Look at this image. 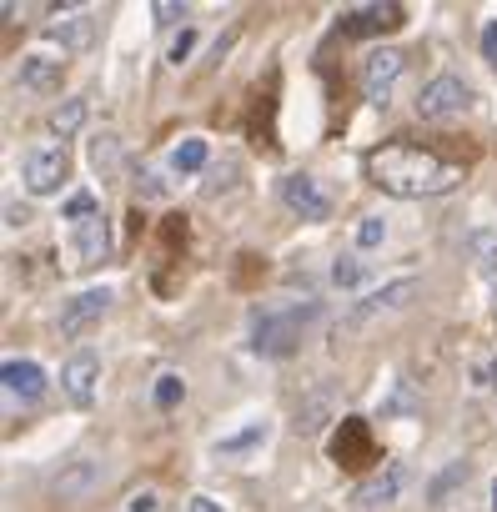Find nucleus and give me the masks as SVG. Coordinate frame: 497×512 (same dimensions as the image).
I'll return each mask as SVG.
<instances>
[{
    "mask_svg": "<svg viewBox=\"0 0 497 512\" xmlns=\"http://www.w3.org/2000/svg\"><path fill=\"white\" fill-rule=\"evenodd\" d=\"M367 181L387 196L417 201V196H442L462 181V166L437 156L432 146H412V141H382L377 151H367Z\"/></svg>",
    "mask_w": 497,
    "mask_h": 512,
    "instance_id": "obj_1",
    "label": "nucleus"
},
{
    "mask_svg": "<svg viewBox=\"0 0 497 512\" xmlns=\"http://www.w3.org/2000/svg\"><path fill=\"white\" fill-rule=\"evenodd\" d=\"M317 317H322L317 302H297V307H282V312H262L257 327H252V352H262V357H292L297 342H302V332H307Z\"/></svg>",
    "mask_w": 497,
    "mask_h": 512,
    "instance_id": "obj_2",
    "label": "nucleus"
},
{
    "mask_svg": "<svg viewBox=\"0 0 497 512\" xmlns=\"http://www.w3.org/2000/svg\"><path fill=\"white\" fill-rule=\"evenodd\" d=\"M66 176H71V151H66L61 141H36V146H26V156H21V181H26L31 196H56V191L66 186Z\"/></svg>",
    "mask_w": 497,
    "mask_h": 512,
    "instance_id": "obj_3",
    "label": "nucleus"
},
{
    "mask_svg": "<svg viewBox=\"0 0 497 512\" xmlns=\"http://www.w3.org/2000/svg\"><path fill=\"white\" fill-rule=\"evenodd\" d=\"M412 297H417V282H412V277H402V282H392V287H382V292H372L367 302H357V307L347 312V322H337V332H332V342L342 347V342H347L352 332H362V327H367V322H377L382 312H402V307H407Z\"/></svg>",
    "mask_w": 497,
    "mask_h": 512,
    "instance_id": "obj_4",
    "label": "nucleus"
},
{
    "mask_svg": "<svg viewBox=\"0 0 497 512\" xmlns=\"http://www.w3.org/2000/svg\"><path fill=\"white\" fill-rule=\"evenodd\" d=\"M472 106V91L462 76H432L422 91H417V116L422 121H452Z\"/></svg>",
    "mask_w": 497,
    "mask_h": 512,
    "instance_id": "obj_5",
    "label": "nucleus"
},
{
    "mask_svg": "<svg viewBox=\"0 0 497 512\" xmlns=\"http://www.w3.org/2000/svg\"><path fill=\"white\" fill-rule=\"evenodd\" d=\"M111 256V226L106 216H86V221H71V267H96Z\"/></svg>",
    "mask_w": 497,
    "mask_h": 512,
    "instance_id": "obj_6",
    "label": "nucleus"
},
{
    "mask_svg": "<svg viewBox=\"0 0 497 512\" xmlns=\"http://www.w3.org/2000/svg\"><path fill=\"white\" fill-rule=\"evenodd\" d=\"M111 312V292L106 287H91V292H76L66 307H61V337H86L101 317Z\"/></svg>",
    "mask_w": 497,
    "mask_h": 512,
    "instance_id": "obj_7",
    "label": "nucleus"
},
{
    "mask_svg": "<svg viewBox=\"0 0 497 512\" xmlns=\"http://www.w3.org/2000/svg\"><path fill=\"white\" fill-rule=\"evenodd\" d=\"M402 66H407V56L402 51H372L367 61H362V91H367V101L372 106H387V96H392V81L402 76Z\"/></svg>",
    "mask_w": 497,
    "mask_h": 512,
    "instance_id": "obj_8",
    "label": "nucleus"
},
{
    "mask_svg": "<svg viewBox=\"0 0 497 512\" xmlns=\"http://www.w3.org/2000/svg\"><path fill=\"white\" fill-rule=\"evenodd\" d=\"M282 201H287L302 221H327V216H332V196L317 186V176H302V171L282 181Z\"/></svg>",
    "mask_w": 497,
    "mask_h": 512,
    "instance_id": "obj_9",
    "label": "nucleus"
},
{
    "mask_svg": "<svg viewBox=\"0 0 497 512\" xmlns=\"http://www.w3.org/2000/svg\"><path fill=\"white\" fill-rule=\"evenodd\" d=\"M96 382H101V357H96L91 347H81V352L61 367V387H66V397H71L76 407H91V402H96Z\"/></svg>",
    "mask_w": 497,
    "mask_h": 512,
    "instance_id": "obj_10",
    "label": "nucleus"
},
{
    "mask_svg": "<svg viewBox=\"0 0 497 512\" xmlns=\"http://www.w3.org/2000/svg\"><path fill=\"white\" fill-rule=\"evenodd\" d=\"M407 21V11L402 6H357V11H347L342 21H337V31L342 36H387V31H397Z\"/></svg>",
    "mask_w": 497,
    "mask_h": 512,
    "instance_id": "obj_11",
    "label": "nucleus"
},
{
    "mask_svg": "<svg viewBox=\"0 0 497 512\" xmlns=\"http://www.w3.org/2000/svg\"><path fill=\"white\" fill-rule=\"evenodd\" d=\"M51 46H61V51H86L91 41H96V16L91 11H71V16H61L56 11V21L41 31Z\"/></svg>",
    "mask_w": 497,
    "mask_h": 512,
    "instance_id": "obj_12",
    "label": "nucleus"
},
{
    "mask_svg": "<svg viewBox=\"0 0 497 512\" xmlns=\"http://www.w3.org/2000/svg\"><path fill=\"white\" fill-rule=\"evenodd\" d=\"M402 482H407V472H402V467L372 472L367 482H357V487H352V507H362V512H372V507H387V502H397Z\"/></svg>",
    "mask_w": 497,
    "mask_h": 512,
    "instance_id": "obj_13",
    "label": "nucleus"
},
{
    "mask_svg": "<svg viewBox=\"0 0 497 512\" xmlns=\"http://www.w3.org/2000/svg\"><path fill=\"white\" fill-rule=\"evenodd\" d=\"M16 76H21L26 91L51 96V91H61V81H66V61H56V56H26Z\"/></svg>",
    "mask_w": 497,
    "mask_h": 512,
    "instance_id": "obj_14",
    "label": "nucleus"
},
{
    "mask_svg": "<svg viewBox=\"0 0 497 512\" xmlns=\"http://www.w3.org/2000/svg\"><path fill=\"white\" fill-rule=\"evenodd\" d=\"M332 457H337L342 467H367V462H377V452H372V442H367V427H362L357 417L342 422V432H337V442H332Z\"/></svg>",
    "mask_w": 497,
    "mask_h": 512,
    "instance_id": "obj_15",
    "label": "nucleus"
},
{
    "mask_svg": "<svg viewBox=\"0 0 497 512\" xmlns=\"http://www.w3.org/2000/svg\"><path fill=\"white\" fill-rule=\"evenodd\" d=\"M0 382H6V392H11L16 402H36V397L46 392V372H41L36 362H21V357H11L6 367H0Z\"/></svg>",
    "mask_w": 497,
    "mask_h": 512,
    "instance_id": "obj_16",
    "label": "nucleus"
},
{
    "mask_svg": "<svg viewBox=\"0 0 497 512\" xmlns=\"http://www.w3.org/2000/svg\"><path fill=\"white\" fill-rule=\"evenodd\" d=\"M96 487H101V462H91V457L71 462V467L56 477V497H61V502H81V497H91Z\"/></svg>",
    "mask_w": 497,
    "mask_h": 512,
    "instance_id": "obj_17",
    "label": "nucleus"
},
{
    "mask_svg": "<svg viewBox=\"0 0 497 512\" xmlns=\"http://www.w3.org/2000/svg\"><path fill=\"white\" fill-rule=\"evenodd\" d=\"M267 437H272V422H267V417H262V422H246L241 432H231V437L216 442V457H246V452H257Z\"/></svg>",
    "mask_w": 497,
    "mask_h": 512,
    "instance_id": "obj_18",
    "label": "nucleus"
},
{
    "mask_svg": "<svg viewBox=\"0 0 497 512\" xmlns=\"http://www.w3.org/2000/svg\"><path fill=\"white\" fill-rule=\"evenodd\" d=\"M332 412H337V397H332L327 387H317V392L297 407V427H302V432H322V427L332 422Z\"/></svg>",
    "mask_w": 497,
    "mask_h": 512,
    "instance_id": "obj_19",
    "label": "nucleus"
},
{
    "mask_svg": "<svg viewBox=\"0 0 497 512\" xmlns=\"http://www.w3.org/2000/svg\"><path fill=\"white\" fill-rule=\"evenodd\" d=\"M116 166H121V136L116 131L91 136V171L96 176H116Z\"/></svg>",
    "mask_w": 497,
    "mask_h": 512,
    "instance_id": "obj_20",
    "label": "nucleus"
},
{
    "mask_svg": "<svg viewBox=\"0 0 497 512\" xmlns=\"http://www.w3.org/2000/svg\"><path fill=\"white\" fill-rule=\"evenodd\" d=\"M467 246H472V256H477L482 277L497 287V231H472V236H467Z\"/></svg>",
    "mask_w": 497,
    "mask_h": 512,
    "instance_id": "obj_21",
    "label": "nucleus"
},
{
    "mask_svg": "<svg viewBox=\"0 0 497 512\" xmlns=\"http://www.w3.org/2000/svg\"><path fill=\"white\" fill-rule=\"evenodd\" d=\"M81 126H86V101H81V96H76V101H61V106L51 111V131H56L61 141L76 136Z\"/></svg>",
    "mask_w": 497,
    "mask_h": 512,
    "instance_id": "obj_22",
    "label": "nucleus"
},
{
    "mask_svg": "<svg viewBox=\"0 0 497 512\" xmlns=\"http://www.w3.org/2000/svg\"><path fill=\"white\" fill-rule=\"evenodd\" d=\"M206 156H211V146H206L201 136H186V141L171 151V166H176V171H201Z\"/></svg>",
    "mask_w": 497,
    "mask_h": 512,
    "instance_id": "obj_23",
    "label": "nucleus"
},
{
    "mask_svg": "<svg viewBox=\"0 0 497 512\" xmlns=\"http://www.w3.org/2000/svg\"><path fill=\"white\" fill-rule=\"evenodd\" d=\"M362 277H367V267L357 262V256H337V262H332V287L352 292V287H362Z\"/></svg>",
    "mask_w": 497,
    "mask_h": 512,
    "instance_id": "obj_24",
    "label": "nucleus"
},
{
    "mask_svg": "<svg viewBox=\"0 0 497 512\" xmlns=\"http://www.w3.org/2000/svg\"><path fill=\"white\" fill-rule=\"evenodd\" d=\"M186 397V382L176 377V372H166V377H156V392H151V402L161 407V412H171L176 402Z\"/></svg>",
    "mask_w": 497,
    "mask_h": 512,
    "instance_id": "obj_25",
    "label": "nucleus"
},
{
    "mask_svg": "<svg viewBox=\"0 0 497 512\" xmlns=\"http://www.w3.org/2000/svg\"><path fill=\"white\" fill-rule=\"evenodd\" d=\"M382 241H387V221H382V216H362V226H357V246L372 251V246H382Z\"/></svg>",
    "mask_w": 497,
    "mask_h": 512,
    "instance_id": "obj_26",
    "label": "nucleus"
},
{
    "mask_svg": "<svg viewBox=\"0 0 497 512\" xmlns=\"http://www.w3.org/2000/svg\"><path fill=\"white\" fill-rule=\"evenodd\" d=\"M101 206H96V196L91 191H76L71 201H66V221H86V216H96Z\"/></svg>",
    "mask_w": 497,
    "mask_h": 512,
    "instance_id": "obj_27",
    "label": "nucleus"
},
{
    "mask_svg": "<svg viewBox=\"0 0 497 512\" xmlns=\"http://www.w3.org/2000/svg\"><path fill=\"white\" fill-rule=\"evenodd\" d=\"M191 51H196V31H191V26H181V36L171 41V51H166V61H171V66H181V61H186Z\"/></svg>",
    "mask_w": 497,
    "mask_h": 512,
    "instance_id": "obj_28",
    "label": "nucleus"
},
{
    "mask_svg": "<svg viewBox=\"0 0 497 512\" xmlns=\"http://www.w3.org/2000/svg\"><path fill=\"white\" fill-rule=\"evenodd\" d=\"M136 196H166V181L151 176V171H141V176H136Z\"/></svg>",
    "mask_w": 497,
    "mask_h": 512,
    "instance_id": "obj_29",
    "label": "nucleus"
},
{
    "mask_svg": "<svg viewBox=\"0 0 497 512\" xmlns=\"http://www.w3.org/2000/svg\"><path fill=\"white\" fill-rule=\"evenodd\" d=\"M482 61H487V66H497V21H487V26H482Z\"/></svg>",
    "mask_w": 497,
    "mask_h": 512,
    "instance_id": "obj_30",
    "label": "nucleus"
},
{
    "mask_svg": "<svg viewBox=\"0 0 497 512\" xmlns=\"http://www.w3.org/2000/svg\"><path fill=\"white\" fill-rule=\"evenodd\" d=\"M176 16H186V6H181V0H156V21H161V26H171Z\"/></svg>",
    "mask_w": 497,
    "mask_h": 512,
    "instance_id": "obj_31",
    "label": "nucleus"
},
{
    "mask_svg": "<svg viewBox=\"0 0 497 512\" xmlns=\"http://www.w3.org/2000/svg\"><path fill=\"white\" fill-rule=\"evenodd\" d=\"M387 412H412V392H407V382H397V397L382 407V417H387Z\"/></svg>",
    "mask_w": 497,
    "mask_h": 512,
    "instance_id": "obj_32",
    "label": "nucleus"
},
{
    "mask_svg": "<svg viewBox=\"0 0 497 512\" xmlns=\"http://www.w3.org/2000/svg\"><path fill=\"white\" fill-rule=\"evenodd\" d=\"M126 512H156V497H151V492H131Z\"/></svg>",
    "mask_w": 497,
    "mask_h": 512,
    "instance_id": "obj_33",
    "label": "nucleus"
},
{
    "mask_svg": "<svg viewBox=\"0 0 497 512\" xmlns=\"http://www.w3.org/2000/svg\"><path fill=\"white\" fill-rule=\"evenodd\" d=\"M477 382H482V387H492V392H497V357H492V362H487V367H477Z\"/></svg>",
    "mask_w": 497,
    "mask_h": 512,
    "instance_id": "obj_34",
    "label": "nucleus"
},
{
    "mask_svg": "<svg viewBox=\"0 0 497 512\" xmlns=\"http://www.w3.org/2000/svg\"><path fill=\"white\" fill-rule=\"evenodd\" d=\"M26 221H31V216H26V206H16V201H11V206H6V226H26Z\"/></svg>",
    "mask_w": 497,
    "mask_h": 512,
    "instance_id": "obj_35",
    "label": "nucleus"
},
{
    "mask_svg": "<svg viewBox=\"0 0 497 512\" xmlns=\"http://www.w3.org/2000/svg\"><path fill=\"white\" fill-rule=\"evenodd\" d=\"M186 512H221V502H211V497H191Z\"/></svg>",
    "mask_w": 497,
    "mask_h": 512,
    "instance_id": "obj_36",
    "label": "nucleus"
},
{
    "mask_svg": "<svg viewBox=\"0 0 497 512\" xmlns=\"http://www.w3.org/2000/svg\"><path fill=\"white\" fill-rule=\"evenodd\" d=\"M487 497H492V512H497V477H492V492Z\"/></svg>",
    "mask_w": 497,
    "mask_h": 512,
    "instance_id": "obj_37",
    "label": "nucleus"
},
{
    "mask_svg": "<svg viewBox=\"0 0 497 512\" xmlns=\"http://www.w3.org/2000/svg\"><path fill=\"white\" fill-rule=\"evenodd\" d=\"M492 307H497V287H492Z\"/></svg>",
    "mask_w": 497,
    "mask_h": 512,
    "instance_id": "obj_38",
    "label": "nucleus"
}]
</instances>
